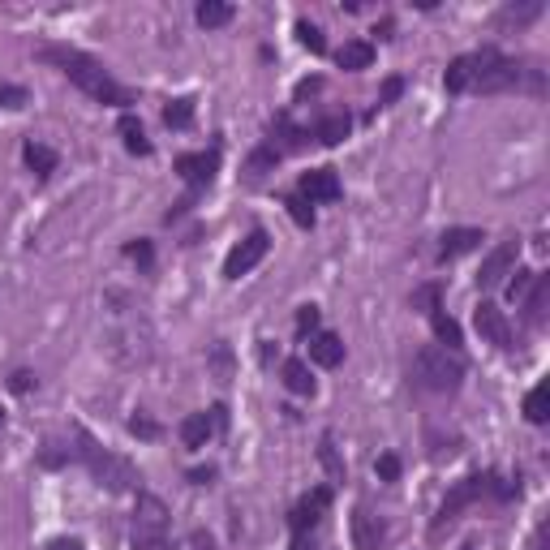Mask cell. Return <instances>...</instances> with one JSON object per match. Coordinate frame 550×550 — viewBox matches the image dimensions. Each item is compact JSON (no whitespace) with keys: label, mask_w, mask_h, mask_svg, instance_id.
Listing matches in <instances>:
<instances>
[{"label":"cell","mask_w":550,"mask_h":550,"mask_svg":"<svg viewBox=\"0 0 550 550\" xmlns=\"http://www.w3.org/2000/svg\"><path fill=\"white\" fill-rule=\"evenodd\" d=\"M546 404H550V387L546 383H538V387H533V392L525 396V417H529V422L533 426H546Z\"/></svg>","instance_id":"26"},{"label":"cell","mask_w":550,"mask_h":550,"mask_svg":"<svg viewBox=\"0 0 550 550\" xmlns=\"http://www.w3.org/2000/svg\"><path fill=\"white\" fill-rule=\"evenodd\" d=\"M387 542V525L379 512H370L366 503H357L353 508V546L357 550H379Z\"/></svg>","instance_id":"14"},{"label":"cell","mask_w":550,"mask_h":550,"mask_svg":"<svg viewBox=\"0 0 550 550\" xmlns=\"http://www.w3.org/2000/svg\"><path fill=\"white\" fill-rule=\"evenodd\" d=\"M69 439H74V447H69V452H74V460H78V465H86V473H91L104 490H112V495H129V490L142 486V473L129 465L125 456L108 452V447H99L82 426L69 430Z\"/></svg>","instance_id":"4"},{"label":"cell","mask_w":550,"mask_h":550,"mask_svg":"<svg viewBox=\"0 0 550 550\" xmlns=\"http://www.w3.org/2000/svg\"><path fill=\"white\" fill-rule=\"evenodd\" d=\"M211 434H215V413H190L181 422V443L194 447V452H198V447H207Z\"/></svg>","instance_id":"18"},{"label":"cell","mask_w":550,"mask_h":550,"mask_svg":"<svg viewBox=\"0 0 550 550\" xmlns=\"http://www.w3.org/2000/svg\"><path fill=\"white\" fill-rule=\"evenodd\" d=\"M26 95L22 86H13V82H0V108H26Z\"/></svg>","instance_id":"33"},{"label":"cell","mask_w":550,"mask_h":550,"mask_svg":"<svg viewBox=\"0 0 550 550\" xmlns=\"http://www.w3.org/2000/svg\"><path fill=\"white\" fill-rule=\"evenodd\" d=\"M456 550H477V542H473V538H469V542H460V546H456Z\"/></svg>","instance_id":"46"},{"label":"cell","mask_w":550,"mask_h":550,"mask_svg":"<svg viewBox=\"0 0 550 550\" xmlns=\"http://www.w3.org/2000/svg\"><path fill=\"white\" fill-rule=\"evenodd\" d=\"M194 18H198V26L215 31V26H228V22H233V5H228V0H202Z\"/></svg>","instance_id":"24"},{"label":"cell","mask_w":550,"mask_h":550,"mask_svg":"<svg viewBox=\"0 0 550 550\" xmlns=\"http://www.w3.org/2000/svg\"><path fill=\"white\" fill-rule=\"evenodd\" d=\"M310 361L323 370H336L344 361V340L336 336V331H314L310 336Z\"/></svg>","instance_id":"16"},{"label":"cell","mask_w":550,"mask_h":550,"mask_svg":"<svg viewBox=\"0 0 550 550\" xmlns=\"http://www.w3.org/2000/svg\"><path fill=\"white\" fill-rule=\"evenodd\" d=\"M336 65L349 69V74H357V69H370L374 65V48H370V43H361V39H349L344 48H336Z\"/></svg>","instance_id":"22"},{"label":"cell","mask_w":550,"mask_h":550,"mask_svg":"<svg viewBox=\"0 0 550 550\" xmlns=\"http://www.w3.org/2000/svg\"><path fill=\"white\" fill-rule=\"evenodd\" d=\"M374 469H379V477H383V482H400V460H396L392 452H387V456H379V465H374Z\"/></svg>","instance_id":"36"},{"label":"cell","mask_w":550,"mask_h":550,"mask_svg":"<svg viewBox=\"0 0 550 550\" xmlns=\"http://www.w3.org/2000/svg\"><path fill=\"white\" fill-rule=\"evenodd\" d=\"M318 318H323V314H318V306H301L297 310V331H301V336H314Z\"/></svg>","instance_id":"35"},{"label":"cell","mask_w":550,"mask_h":550,"mask_svg":"<svg viewBox=\"0 0 550 550\" xmlns=\"http://www.w3.org/2000/svg\"><path fill=\"white\" fill-rule=\"evenodd\" d=\"M22 159H26V168H31L39 181H48L52 172H56V164H61V159H56V151L43 147V142H26V147H22Z\"/></svg>","instance_id":"20"},{"label":"cell","mask_w":550,"mask_h":550,"mask_svg":"<svg viewBox=\"0 0 550 550\" xmlns=\"http://www.w3.org/2000/svg\"><path fill=\"white\" fill-rule=\"evenodd\" d=\"M297 39H301V48H310V52H327V39L314 22H297Z\"/></svg>","instance_id":"30"},{"label":"cell","mask_w":550,"mask_h":550,"mask_svg":"<svg viewBox=\"0 0 550 550\" xmlns=\"http://www.w3.org/2000/svg\"><path fill=\"white\" fill-rule=\"evenodd\" d=\"M164 121L172 125V129H185L194 121V99L190 95H181V99H172V104L164 108Z\"/></svg>","instance_id":"28"},{"label":"cell","mask_w":550,"mask_h":550,"mask_svg":"<svg viewBox=\"0 0 550 550\" xmlns=\"http://www.w3.org/2000/svg\"><path fill=\"white\" fill-rule=\"evenodd\" d=\"M318 460H323V465H327L331 482H344V460H340V452H336V434H323V447H318Z\"/></svg>","instance_id":"27"},{"label":"cell","mask_w":550,"mask_h":550,"mask_svg":"<svg viewBox=\"0 0 550 550\" xmlns=\"http://www.w3.org/2000/svg\"><path fill=\"white\" fill-rule=\"evenodd\" d=\"M275 159H280V155H275L271 147H263V151H254V155H250V177H263V172H267V168L275 164Z\"/></svg>","instance_id":"34"},{"label":"cell","mask_w":550,"mask_h":550,"mask_svg":"<svg viewBox=\"0 0 550 550\" xmlns=\"http://www.w3.org/2000/svg\"><path fill=\"white\" fill-rule=\"evenodd\" d=\"M486 495L512 499V495H520V482H516V486H512V482H499L495 473H469V477H460V482L443 495L439 512H434V520H430V538H443V529H452L456 520H460V512L473 508V503L486 499Z\"/></svg>","instance_id":"5"},{"label":"cell","mask_w":550,"mask_h":550,"mask_svg":"<svg viewBox=\"0 0 550 550\" xmlns=\"http://www.w3.org/2000/svg\"><path fill=\"white\" fill-rule=\"evenodd\" d=\"M267 250H271L267 228H254L250 237L237 241L233 250H228V258H224V280H241V275H250V271L267 258Z\"/></svg>","instance_id":"8"},{"label":"cell","mask_w":550,"mask_h":550,"mask_svg":"<svg viewBox=\"0 0 550 550\" xmlns=\"http://www.w3.org/2000/svg\"><path fill=\"white\" fill-rule=\"evenodd\" d=\"M473 323H477V331H482V340L499 344V349H512V327H508V318H503V310L495 306V301H477Z\"/></svg>","instance_id":"12"},{"label":"cell","mask_w":550,"mask_h":550,"mask_svg":"<svg viewBox=\"0 0 550 550\" xmlns=\"http://www.w3.org/2000/svg\"><path fill=\"white\" fill-rule=\"evenodd\" d=\"M301 198L306 202H336L344 194V185L336 177V168H310V172H301Z\"/></svg>","instance_id":"13"},{"label":"cell","mask_w":550,"mask_h":550,"mask_svg":"<svg viewBox=\"0 0 550 550\" xmlns=\"http://www.w3.org/2000/svg\"><path fill=\"white\" fill-rule=\"evenodd\" d=\"M0 426H5V409H0Z\"/></svg>","instance_id":"47"},{"label":"cell","mask_w":550,"mask_h":550,"mask_svg":"<svg viewBox=\"0 0 550 550\" xmlns=\"http://www.w3.org/2000/svg\"><path fill=\"white\" fill-rule=\"evenodd\" d=\"M121 138H125V151L129 155H151V142H147V129H142V121L134 117V112H125L121 117Z\"/></svg>","instance_id":"23"},{"label":"cell","mask_w":550,"mask_h":550,"mask_svg":"<svg viewBox=\"0 0 550 550\" xmlns=\"http://www.w3.org/2000/svg\"><path fill=\"white\" fill-rule=\"evenodd\" d=\"M400 91H404V82L400 78H387L383 82V95H379V108H392L396 99H400Z\"/></svg>","instance_id":"37"},{"label":"cell","mask_w":550,"mask_h":550,"mask_svg":"<svg viewBox=\"0 0 550 550\" xmlns=\"http://www.w3.org/2000/svg\"><path fill=\"white\" fill-rule=\"evenodd\" d=\"M430 327H434V336H439V340H443L452 353L460 349V344H465V336H460V323H456L452 314H443V310H430Z\"/></svg>","instance_id":"25"},{"label":"cell","mask_w":550,"mask_h":550,"mask_svg":"<svg viewBox=\"0 0 550 550\" xmlns=\"http://www.w3.org/2000/svg\"><path fill=\"white\" fill-rule=\"evenodd\" d=\"M104 349L121 370H142L155 357V323L147 314V301L129 288L104 293Z\"/></svg>","instance_id":"1"},{"label":"cell","mask_w":550,"mask_h":550,"mask_svg":"<svg viewBox=\"0 0 550 550\" xmlns=\"http://www.w3.org/2000/svg\"><path fill=\"white\" fill-rule=\"evenodd\" d=\"M512 275H516V280H508V297H512V301H525V293L533 288V280H538V271H525V267H516Z\"/></svg>","instance_id":"31"},{"label":"cell","mask_w":550,"mask_h":550,"mask_svg":"<svg viewBox=\"0 0 550 550\" xmlns=\"http://www.w3.org/2000/svg\"><path fill=\"white\" fill-rule=\"evenodd\" d=\"M211 477H215V469H194L190 482H194V486H211Z\"/></svg>","instance_id":"42"},{"label":"cell","mask_w":550,"mask_h":550,"mask_svg":"<svg viewBox=\"0 0 550 550\" xmlns=\"http://www.w3.org/2000/svg\"><path fill=\"white\" fill-rule=\"evenodd\" d=\"M538 13H542V0H529V5H508V9H503L499 13V22L503 26H525V22H533V18H538Z\"/></svg>","instance_id":"29"},{"label":"cell","mask_w":550,"mask_h":550,"mask_svg":"<svg viewBox=\"0 0 550 550\" xmlns=\"http://www.w3.org/2000/svg\"><path fill=\"white\" fill-rule=\"evenodd\" d=\"M516 263H520V241L512 237V241H499L495 250L486 254V263H482V271H477V284L486 288H499V284H508V275L516 271Z\"/></svg>","instance_id":"9"},{"label":"cell","mask_w":550,"mask_h":550,"mask_svg":"<svg viewBox=\"0 0 550 550\" xmlns=\"http://www.w3.org/2000/svg\"><path fill=\"white\" fill-rule=\"evenodd\" d=\"M533 550H546V525H542L538 533H533Z\"/></svg>","instance_id":"45"},{"label":"cell","mask_w":550,"mask_h":550,"mask_svg":"<svg viewBox=\"0 0 550 550\" xmlns=\"http://www.w3.org/2000/svg\"><path fill=\"white\" fill-rule=\"evenodd\" d=\"M520 82V65L512 56H503L499 48H477V52H465L447 65L443 74V86L452 95H499V91H512Z\"/></svg>","instance_id":"2"},{"label":"cell","mask_w":550,"mask_h":550,"mask_svg":"<svg viewBox=\"0 0 550 550\" xmlns=\"http://www.w3.org/2000/svg\"><path fill=\"white\" fill-rule=\"evenodd\" d=\"M349 129H353L349 112H336V117H323V121H318V125L310 129V138H314V142H323V147H336V142L349 138Z\"/></svg>","instance_id":"19"},{"label":"cell","mask_w":550,"mask_h":550,"mask_svg":"<svg viewBox=\"0 0 550 550\" xmlns=\"http://www.w3.org/2000/svg\"><path fill=\"white\" fill-rule=\"evenodd\" d=\"M168 533H172V512L159 495L138 490L134 503V520H129V542L134 550H168Z\"/></svg>","instance_id":"7"},{"label":"cell","mask_w":550,"mask_h":550,"mask_svg":"<svg viewBox=\"0 0 550 550\" xmlns=\"http://www.w3.org/2000/svg\"><path fill=\"white\" fill-rule=\"evenodd\" d=\"M177 172L190 181V190H207V185L215 181V172H220V147L177 155Z\"/></svg>","instance_id":"10"},{"label":"cell","mask_w":550,"mask_h":550,"mask_svg":"<svg viewBox=\"0 0 550 550\" xmlns=\"http://www.w3.org/2000/svg\"><path fill=\"white\" fill-rule=\"evenodd\" d=\"M409 374H413V387H417V392L456 396L460 383H465V361H460L452 349H443V344H426V349H417Z\"/></svg>","instance_id":"6"},{"label":"cell","mask_w":550,"mask_h":550,"mask_svg":"<svg viewBox=\"0 0 550 550\" xmlns=\"http://www.w3.org/2000/svg\"><path fill=\"white\" fill-rule=\"evenodd\" d=\"M125 254H129V258H138L142 267H151V245H147V241H134V245H125Z\"/></svg>","instance_id":"40"},{"label":"cell","mask_w":550,"mask_h":550,"mask_svg":"<svg viewBox=\"0 0 550 550\" xmlns=\"http://www.w3.org/2000/svg\"><path fill=\"white\" fill-rule=\"evenodd\" d=\"M9 387H13V392H18V396H26V392H31V387H35V374H31V370H18V374H13V379H9Z\"/></svg>","instance_id":"39"},{"label":"cell","mask_w":550,"mask_h":550,"mask_svg":"<svg viewBox=\"0 0 550 550\" xmlns=\"http://www.w3.org/2000/svg\"><path fill=\"white\" fill-rule=\"evenodd\" d=\"M293 550H318L314 533H293Z\"/></svg>","instance_id":"41"},{"label":"cell","mask_w":550,"mask_h":550,"mask_svg":"<svg viewBox=\"0 0 550 550\" xmlns=\"http://www.w3.org/2000/svg\"><path fill=\"white\" fill-rule=\"evenodd\" d=\"M35 56H39V61H48V65H56L86 99H95V104H108V108H129V104H134V95H129L125 86L104 69V61H95V56H86L78 48H56V43L39 48Z\"/></svg>","instance_id":"3"},{"label":"cell","mask_w":550,"mask_h":550,"mask_svg":"<svg viewBox=\"0 0 550 550\" xmlns=\"http://www.w3.org/2000/svg\"><path fill=\"white\" fill-rule=\"evenodd\" d=\"M546 306H550V275H538L533 288L525 293V323L529 327H542L546 323Z\"/></svg>","instance_id":"17"},{"label":"cell","mask_w":550,"mask_h":550,"mask_svg":"<svg viewBox=\"0 0 550 550\" xmlns=\"http://www.w3.org/2000/svg\"><path fill=\"white\" fill-rule=\"evenodd\" d=\"M48 550H82V542H78V538H56Z\"/></svg>","instance_id":"43"},{"label":"cell","mask_w":550,"mask_h":550,"mask_svg":"<svg viewBox=\"0 0 550 550\" xmlns=\"http://www.w3.org/2000/svg\"><path fill=\"white\" fill-rule=\"evenodd\" d=\"M280 374H284V387L293 396H314V374H310V366L301 357H288Z\"/></svg>","instance_id":"21"},{"label":"cell","mask_w":550,"mask_h":550,"mask_svg":"<svg viewBox=\"0 0 550 550\" xmlns=\"http://www.w3.org/2000/svg\"><path fill=\"white\" fill-rule=\"evenodd\" d=\"M482 241H486L482 228H447V233L439 237V258H443V263H452V258L477 250Z\"/></svg>","instance_id":"15"},{"label":"cell","mask_w":550,"mask_h":550,"mask_svg":"<svg viewBox=\"0 0 550 550\" xmlns=\"http://www.w3.org/2000/svg\"><path fill=\"white\" fill-rule=\"evenodd\" d=\"M288 215H293V220H297L301 228H314V211H310V202L301 198V194L288 198Z\"/></svg>","instance_id":"32"},{"label":"cell","mask_w":550,"mask_h":550,"mask_svg":"<svg viewBox=\"0 0 550 550\" xmlns=\"http://www.w3.org/2000/svg\"><path fill=\"white\" fill-rule=\"evenodd\" d=\"M194 550H215V542H211V533H194Z\"/></svg>","instance_id":"44"},{"label":"cell","mask_w":550,"mask_h":550,"mask_svg":"<svg viewBox=\"0 0 550 550\" xmlns=\"http://www.w3.org/2000/svg\"><path fill=\"white\" fill-rule=\"evenodd\" d=\"M129 430H134V434H142V439H155V434H159V426L151 422V417H129Z\"/></svg>","instance_id":"38"},{"label":"cell","mask_w":550,"mask_h":550,"mask_svg":"<svg viewBox=\"0 0 550 550\" xmlns=\"http://www.w3.org/2000/svg\"><path fill=\"white\" fill-rule=\"evenodd\" d=\"M327 508H331V490L327 486H314L310 495H301L297 508L288 512V525H293V533H314V525L323 520Z\"/></svg>","instance_id":"11"}]
</instances>
